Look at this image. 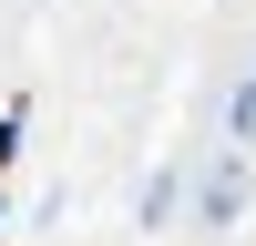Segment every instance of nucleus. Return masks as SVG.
<instances>
[{
    "label": "nucleus",
    "mask_w": 256,
    "mask_h": 246,
    "mask_svg": "<svg viewBox=\"0 0 256 246\" xmlns=\"http://www.w3.org/2000/svg\"><path fill=\"white\" fill-rule=\"evenodd\" d=\"M226 123H236V144H256V82H236V102H226Z\"/></svg>",
    "instance_id": "obj_2"
},
{
    "label": "nucleus",
    "mask_w": 256,
    "mask_h": 246,
    "mask_svg": "<svg viewBox=\"0 0 256 246\" xmlns=\"http://www.w3.org/2000/svg\"><path fill=\"white\" fill-rule=\"evenodd\" d=\"M10 164H20V102L0 113V174H10Z\"/></svg>",
    "instance_id": "obj_3"
},
{
    "label": "nucleus",
    "mask_w": 256,
    "mask_h": 246,
    "mask_svg": "<svg viewBox=\"0 0 256 246\" xmlns=\"http://www.w3.org/2000/svg\"><path fill=\"white\" fill-rule=\"evenodd\" d=\"M0 226H10V195H0Z\"/></svg>",
    "instance_id": "obj_4"
},
{
    "label": "nucleus",
    "mask_w": 256,
    "mask_h": 246,
    "mask_svg": "<svg viewBox=\"0 0 256 246\" xmlns=\"http://www.w3.org/2000/svg\"><path fill=\"white\" fill-rule=\"evenodd\" d=\"M195 216H205V226H236V216H246V164H236V154L195 184Z\"/></svg>",
    "instance_id": "obj_1"
}]
</instances>
